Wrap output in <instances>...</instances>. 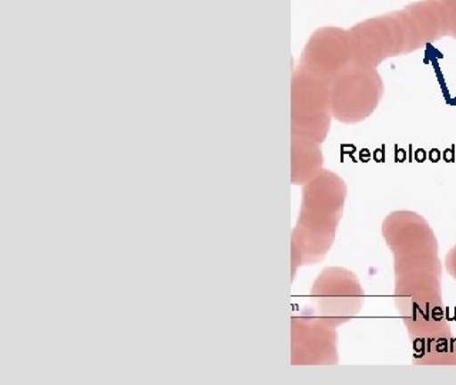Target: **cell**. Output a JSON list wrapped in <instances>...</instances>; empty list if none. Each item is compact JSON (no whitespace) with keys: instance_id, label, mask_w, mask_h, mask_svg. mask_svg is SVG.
<instances>
[{"instance_id":"obj_1","label":"cell","mask_w":456,"mask_h":385,"mask_svg":"<svg viewBox=\"0 0 456 385\" xmlns=\"http://www.w3.org/2000/svg\"><path fill=\"white\" fill-rule=\"evenodd\" d=\"M349 36L358 66H372L387 57L418 49L403 11L361 21L349 30Z\"/></svg>"},{"instance_id":"obj_2","label":"cell","mask_w":456,"mask_h":385,"mask_svg":"<svg viewBox=\"0 0 456 385\" xmlns=\"http://www.w3.org/2000/svg\"><path fill=\"white\" fill-rule=\"evenodd\" d=\"M327 86L310 71H297L292 82V132L299 139H321L328 127Z\"/></svg>"},{"instance_id":"obj_3","label":"cell","mask_w":456,"mask_h":385,"mask_svg":"<svg viewBox=\"0 0 456 385\" xmlns=\"http://www.w3.org/2000/svg\"><path fill=\"white\" fill-rule=\"evenodd\" d=\"M351 61H354L353 43L349 30L344 29H318L304 49V69L324 82L346 70Z\"/></svg>"},{"instance_id":"obj_4","label":"cell","mask_w":456,"mask_h":385,"mask_svg":"<svg viewBox=\"0 0 456 385\" xmlns=\"http://www.w3.org/2000/svg\"><path fill=\"white\" fill-rule=\"evenodd\" d=\"M377 73L370 70L342 71L335 78L331 104L335 116L341 120H354L372 111L378 99Z\"/></svg>"},{"instance_id":"obj_5","label":"cell","mask_w":456,"mask_h":385,"mask_svg":"<svg viewBox=\"0 0 456 385\" xmlns=\"http://www.w3.org/2000/svg\"><path fill=\"white\" fill-rule=\"evenodd\" d=\"M403 12L418 49L445 36L444 19L435 0H420L417 4H408Z\"/></svg>"},{"instance_id":"obj_6","label":"cell","mask_w":456,"mask_h":385,"mask_svg":"<svg viewBox=\"0 0 456 385\" xmlns=\"http://www.w3.org/2000/svg\"><path fill=\"white\" fill-rule=\"evenodd\" d=\"M438 4L439 11L445 26V36L456 39V0H435Z\"/></svg>"}]
</instances>
